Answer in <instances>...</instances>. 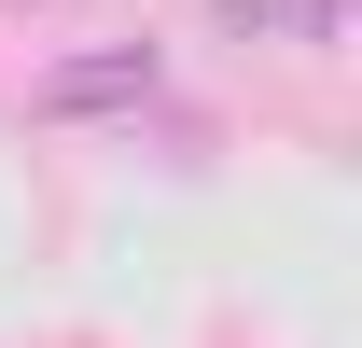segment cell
Returning a JSON list of instances; mask_svg holds the SVG:
<instances>
[{"mask_svg":"<svg viewBox=\"0 0 362 348\" xmlns=\"http://www.w3.org/2000/svg\"><path fill=\"white\" fill-rule=\"evenodd\" d=\"M153 84H168L153 42H84V56H56L42 84H28V112H42V126H84V112H139Z\"/></svg>","mask_w":362,"mask_h":348,"instance_id":"1","label":"cell"},{"mask_svg":"<svg viewBox=\"0 0 362 348\" xmlns=\"http://www.w3.org/2000/svg\"><path fill=\"white\" fill-rule=\"evenodd\" d=\"M14 14H28V0H14Z\"/></svg>","mask_w":362,"mask_h":348,"instance_id":"2","label":"cell"}]
</instances>
